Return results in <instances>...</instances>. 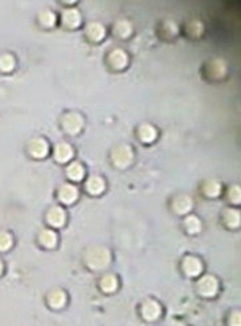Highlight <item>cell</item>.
Wrapping results in <instances>:
<instances>
[{
	"instance_id": "1",
	"label": "cell",
	"mask_w": 241,
	"mask_h": 326,
	"mask_svg": "<svg viewBox=\"0 0 241 326\" xmlns=\"http://www.w3.org/2000/svg\"><path fill=\"white\" fill-rule=\"evenodd\" d=\"M85 262L91 270H104L111 263V252L103 246H93L86 251Z\"/></svg>"
},
{
	"instance_id": "2",
	"label": "cell",
	"mask_w": 241,
	"mask_h": 326,
	"mask_svg": "<svg viewBox=\"0 0 241 326\" xmlns=\"http://www.w3.org/2000/svg\"><path fill=\"white\" fill-rule=\"evenodd\" d=\"M133 156H135L133 149L127 144L117 145L116 148H113V151L111 152V160H112L113 165L120 168V169H124L132 164Z\"/></svg>"
},
{
	"instance_id": "3",
	"label": "cell",
	"mask_w": 241,
	"mask_h": 326,
	"mask_svg": "<svg viewBox=\"0 0 241 326\" xmlns=\"http://www.w3.org/2000/svg\"><path fill=\"white\" fill-rule=\"evenodd\" d=\"M83 127V118L76 113H69L62 118V128L66 133L76 135Z\"/></svg>"
},
{
	"instance_id": "4",
	"label": "cell",
	"mask_w": 241,
	"mask_h": 326,
	"mask_svg": "<svg viewBox=\"0 0 241 326\" xmlns=\"http://www.w3.org/2000/svg\"><path fill=\"white\" fill-rule=\"evenodd\" d=\"M219 289V283L211 275H206L198 282V290L205 297H213Z\"/></svg>"
},
{
	"instance_id": "5",
	"label": "cell",
	"mask_w": 241,
	"mask_h": 326,
	"mask_svg": "<svg viewBox=\"0 0 241 326\" xmlns=\"http://www.w3.org/2000/svg\"><path fill=\"white\" fill-rule=\"evenodd\" d=\"M28 152L34 159H44L49 153L48 141L42 139V137L32 139L28 144Z\"/></svg>"
},
{
	"instance_id": "6",
	"label": "cell",
	"mask_w": 241,
	"mask_h": 326,
	"mask_svg": "<svg viewBox=\"0 0 241 326\" xmlns=\"http://www.w3.org/2000/svg\"><path fill=\"white\" fill-rule=\"evenodd\" d=\"M202 263L201 260L195 256H186L182 262V270L185 271V274L187 276H198L202 272Z\"/></svg>"
},
{
	"instance_id": "7",
	"label": "cell",
	"mask_w": 241,
	"mask_h": 326,
	"mask_svg": "<svg viewBox=\"0 0 241 326\" xmlns=\"http://www.w3.org/2000/svg\"><path fill=\"white\" fill-rule=\"evenodd\" d=\"M108 62L113 69L121 70L128 65V56L123 49H115V50L109 53Z\"/></svg>"
},
{
	"instance_id": "8",
	"label": "cell",
	"mask_w": 241,
	"mask_h": 326,
	"mask_svg": "<svg viewBox=\"0 0 241 326\" xmlns=\"http://www.w3.org/2000/svg\"><path fill=\"white\" fill-rule=\"evenodd\" d=\"M58 198L65 205H71L72 202H75V200L78 198V189L74 185L65 184L58 190Z\"/></svg>"
},
{
	"instance_id": "9",
	"label": "cell",
	"mask_w": 241,
	"mask_h": 326,
	"mask_svg": "<svg viewBox=\"0 0 241 326\" xmlns=\"http://www.w3.org/2000/svg\"><path fill=\"white\" fill-rule=\"evenodd\" d=\"M141 313L144 316L145 320L148 321H154L160 317L161 314V306L158 305V302L154 300H148L145 301L141 306Z\"/></svg>"
},
{
	"instance_id": "10",
	"label": "cell",
	"mask_w": 241,
	"mask_h": 326,
	"mask_svg": "<svg viewBox=\"0 0 241 326\" xmlns=\"http://www.w3.org/2000/svg\"><path fill=\"white\" fill-rule=\"evenodd\" d=\"M53 155H54V159L58 163H68L72 157V155H74V151H72L71 145L69 144V143H58L54 147Z\"/></svg>"
},
{
	"instance_id": "11",
	"label": "cell",
	"mask_w": 241,
	"mask_h": 326,
	"mask_svg": "<svg viewBox=\"0 0 241 326\" xmlns=\"http://www.w3.org/2000/svg\"><path fill=\"white\" fill-rule=\"evenodd\" d=\"M46 219L48 223L53 227H62L66 221V214H65L64 209H61L60 206H54L49 210L46 214Z\"/></svg>"
},
{
	"instance_id": "12",
	"label": "cell",
	"mask_w": 241,
	"mask_h": 326,
	"mask_svg": "<svg viewBox=\"0 0 241 326\" xmlns=\"http://www.w3.org/2000/svg\"><path fill=\"white\" fill-rule=\"evenodd\" d=\"M207 76L212 80H219V78H223L227 73V66L221 60H213L211 61L208 65H207Z\"/></svg>"
},
{
	"instance_id": "13",
	"label": "cell",
	"mask_w": 241,
	"mask_h": 326,
	"mask_svg": "<svg viewBox=\"0 0 241 326\" xmlns=\"http://www.w3.org/2000/svg\"><path fill=\"white\" fill-rule=\"evenodd\" d=\"M173 206L174 211L177 214H186L189 213L191 207H193V201L189 196H185V194H179L177 197L173 200Z\"/></svg>"
},
{
	"instance_id": "14",
	"label": "cell",
	"mask_w": 241,
	"mask_h": 326,
	"mask_svg": "<svg viewBox=\"0 0 241 326\" xmlns=\"http://www.w3.org/2000/svg\"><path fill=\"white\" fill-rule=\"evenodd\" d=\"M80 13L76 11V9H66L64 13H62V24L66 27V28H76L78 25L80 24Z\"/></svg>"
},
{
	"instance_id": "15",
	"label": "cell",
	"mask_w": 241,
	"mask_h": 326,
	"mask_svg": "<svg viewBox=\"0 0 241 326\" xmlns=\"http://www.w3.org/2000/svg\"><path fill=\"white\" fill-rule=\"evenodd\" d=\"M86 189H87L89 193L94 194V196L103 193L105 189L104 180L99 177V176H93V177H90L89 180L86 181Z\"/></svg>"
},
{
	"instance_id": "16",
	"label": "cell",
	"mask_w": 241,
	"mask_h": 326,
	"mask_svg": "<svg viewBox=\"0 0 241 326\" xmlns=\"http://www.w3.org/2000/svg\"><path fill=\"white\" fill-rule=\"evenodd\" d=\"M86 36L89 37L90 40L94 42H98L104 39L105 36V29L104 27L99 23H91L86 29Z\"/></svg>"
},
{
	"instance_id": "17",
	"label": "cell",
	"mask_w": 241,
	"mask_h": 326,
	"mask_svg": "<svg viewBox=\"0 0 241 326\" xmlns=\"http://www.w3.org/2000/svg\"><path fill=\"white\" fill-rule=\"evenodd\" d=\"M137 133H138L140 140L144 141V143H152V141L156 140L157 137V129L152 124L140 125L137 129Z\"/></svg>"
},
{
	"instance_id": "18",
	"label": "cell",
	"mask_w": 241,
	"mask_h": 326,
	"mask_svg": "<svg viewBox=\"0 0 241 326\" xmlns=\"http://www.w3.org/2000/svg\"><path fill=\"white\" fill-rule=\"evenodd\" d=\"M48 301L49 305L52 306L53 309H61L66 302V294H65L64 290L54 289L49 293Z\"/></svg>"
},
{
	"instance_id": "19",
	"label": "cell",
	"mask_w": 241,
	"mask_h": 326,
	"mask_svg": "<svg viewBox=\"0 0 241 326\" xmlns=\"http://www.w3.org/2000/svg\"><path fill=\"white\" fill-rule=\"evenodd\" d=\"M38 241L45 248H53L57 244V234L52 230H42L38 235Z\"/></svg>"
},
{
	"instance_id": "20",
	"label": "cell",
	"mask_w": 241,
	"mask_h": 326,
	"mask_svg": "<svg viewBox=\"0 0 241 326\" xmlns=\"http://www.w3.org/2000/svg\"><path fill=\"white\" fill-rule=\"evenodd\" d=\"M66 173H68L69 178L72 180V181H80L82 178L85 177V168H83V165L80 163H76L75 161V163H71L69 165Z\"/></svg>"
},
{
	"instance_id": "21",
	"label": "cell",
	"mask_w": 241,
	"mask_h": 326,
	"mask_svg": "<svg viewBox=\"0 0 241 326\" xmlns=\"http://www.w3.org/2000/svg\"><path fill=\"white\" fill-rule=\"evenodd\" d=\"M113 32L117 37L125 39L132 33V24L128 20H119L113 27Z\"/></svg>"
},
{
	"instance_id": "22",
	"label": "cell",
	"mask_w": 241,
	"mask_h": 326,
	"mask_svg": "<svg viewBox=\"0 0 241 326\" xmlns=\"http://www.w3.org/2000/svg\"><path fill=\"white\" fill-rule=\"evenodd\" d=\"M101 288L107 293L115 292L117 288V279L115 275H105L101 280Z\"/></svg>"
},
{
	"instance_id": "23",
	"label": "cell",
	"mask_w": 241,
	"mask_h": 326,
	"mask_svg": "<svg viewBox=\"0 0 241 326\" xmlns=\"http://www.w3.org/2000/svg\"><path fill=\"white\" fill-rule=\"evenodd\" d=\"M223 217H224L225 225L229 226V227H233V229H235V227H239V226H240V213H239L237 210L235 209L225 210V213Z\"/></svg>"
},
{
	"instance_id": "24",
	"label": "cell",
	"mask_w": 241,
	"mask_h": 326,
	"mask_svg": "<svg viewBox=\"0 0 241 326\" xmlns=\"http://www.w3.org/2000/svg\"><path fill=\"white\" fill-rule=\"evenodd\" d=\"M203 192L208 197H217L221 192V185L217 181H215V180H209V181L205 182Z\"/></svg>"
},
{
	"instance_id": "25",
	"label": "cell",
	"mask_w": 241,
	"mask_h": 326,
	"mask_svg": "<svg viewBox=\"0 0 241 326\" xmlns=\"http://www.w3.org/2000/svg\"><path fill=\"white\" fill-rule=\"evenodd\" d=\"M15 64H16V61L11 54H1L0 56V70L1 72H12L15 69Z\"/></svg>"
},
{
	"instance_id": "26",
	"label": "cell",
	"mask_w": 241,
	"mask_h": 326,
	"mask_svg": "<svg viewBox=\"0 0 241 326\" xmlns=\"http://www.w3.org/2000/svg\"><path fill=\"white\" fill-rule=\"evenodd\" d=\"M185 227L190 234L199 233V231H201V227H202L201 221H199L195 215H190V217L186 218Z\"/></svg>"
},
{
	"instance_id": "27",
	"label": "cell",
	"mask_w": 241,
	"mask_h": 326,
	"mask_svg": "<svg viewBox=\"0 0 241 326\" xmlns=\"http://www.w3.org/2000/svg\"><path fill=\"white\" fill-rule=\"evenodd\" d=\"M13 244V238L8 231H0V251H8Z\"/></svg>"
},
{
	"instance_id": "28",
	"label": "cell",
	"mask_w": 241,
	"mask_h": 326,
	"mask_svg": "<svg viewBox=\"0 0 241 326\" xmlns=\"http://www.w3.org/2000/svg\"><path fill=\"white\" fill-rule=\"evenodd\" d=\"M38 20H40V23L42 25H44L45 28H50V27H53V25L56 24V15L53 12H50V11H45V12H42L40 15V17H38Z\"/></svg>"
},
{
	"instance_id": "29",
	"label": "cell",
	"mask_w": 241,
	"mask_h": 326,
	"mask_svg": "<svg viewBox=\"0 0 241 326\" xmlns=\"http://www.w3.org/2000/svg\"><path fill=\"white\" fill-rule=\"evenodd\" d=\"M187 32H189V35H191V36H199L202 32H203V25L199 23V21H193V23H190L189 25H187Z\"/></svg>"
},
{
	"instance_id": "30",
	"label": "cell",
	"mask_w": 241,
	"mask_h": 326,
	"mask_svg": "<svg viewBox=\"0 0 241 326\" xmlns=\"http://www.w3.org/2000/svg\"><path fill=\"white\" fill-rule=\"evenodd\" d=\"M228 197H229V201L232 202V204H240V198H241L240 188H239V186H232L228 192Z\"/></svg>"
},
{
	"instance_id": "31",
	"label": "cell",
	"mask_w": 241,
	"mask_h": 326,
	"mask_svg": "<svg viewBox=\"0 0 241 326\" xmlns=\"http://www.w3.org/2000/svg\"><path fill=\"white\" fill-rule=\"evenodd\" d=\"M229 325L231 326H240V312H233L231 318H229Z\"/></svg>"
},
{
	"instance_id": "32",
	"label": "cell",
	"mask_w": 241,
	"mask_h": 326,
	"mask_svg": "<svg viewBox=\"0 0 241 326\" xmlns=\"http://www.w3.org/2000/svg\"><path fill=\"white\" fill-rule=\"evenodd\" d=\"M3 270H4V266H3V262L0 260V275L3 274Z\"/></svg>"
}]
</instances>
